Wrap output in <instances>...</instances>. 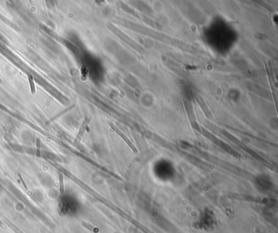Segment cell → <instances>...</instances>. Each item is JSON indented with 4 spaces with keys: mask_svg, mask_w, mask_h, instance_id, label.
Returning <instances> with one entry per match:
<instances>
[{
    "mask_svg": "<svg viewBox=\"0 0 278 233\" xmlns=\"http://www.w3.org/2000/svg\"><path fill=\"white\" fill-rule=\"evenodd\" d=\"M109 126H110L111 128H112V129H113V131H114L116 132V133L118 134V135H119L120 137H121V138H122V139H123V140L125 141V142L127 143V144L128 145V146H129L130 148H131V149H132V151H133L134 152H138V151H137V149H136V148L135 147V145H134L133 144H132V143H131V141L129 140V139L127 138V136L125 135L124 134L122 133V132L121 131H120L119 129H118V127H115V126H114V125H113V123H109Z\"/></svg>",
    "mask_w": 278,
    "mask_h": 233,
    "instance_id": "1",
    "label": "cell"
},
{
    "mask_svg": "<svg viewBox=\"0 0 278 233\" xmlns=\"http://www.w3.org/2000/svg\"><path fill=\"white\" fill-rule=\"evenodd\" d=\"M89 121L90 120H88L87 118H86V119L84 120L83 123L82 124L81 127H80L79 131H78V133L77 137H76V139H75V142H78V140H80V139H81V137L82 136V135H83L84 131H85V130H86V126H87V124L89 123Z\"/></svg>",
    "mask_w": 278,
    "mask_h": 233,
    "instance_id": "2",
    "label": "cell"
},
{
    "mask_svg": "<svg viewBox=\"0 0 278 233\" xmlns=\"http://www.w3.org/2000/svg\"><path fill=\"white\" fill-rule=\"evenodd\" d=\"M28 80H29V83H30V92H31V94H35V92H36V86H35V83H34V77L30 74L28 76Z\"/></svg>",
    "mask_w": 278,
    "mask_h": 233,
    "instance_id": "3",
    "label": "cell"
},
{
    "mask_svg": "<svg viewBox=\"0 0 278 233\" xmlns=\"http://www.w3.org/2000/svg\"><path fill=\"white\" fill-rule=\"evenodd\" d=\"M41 143L39 139H37V154H38V156L40 155V146H41Z\"/></svg>",
    "mask_w": 278,
    "mask_h": 233,
    "instance_id": "4",
    "label": "cell"
},
{
    "mask_svg": "<svg viewBox=\"0 0 278 233\" xmlns=\"http://www.w3.org/2000/svg\"><path fill=\"white\" fill-rule=\"evenodd\" d=\"M0 82H2V79L1 78H0Z\"/></svg>",
    "mask_w": 278,
    "mask_h": 233,
    "instance_id": "5",
    "label": "cell"
}]
</instances>
